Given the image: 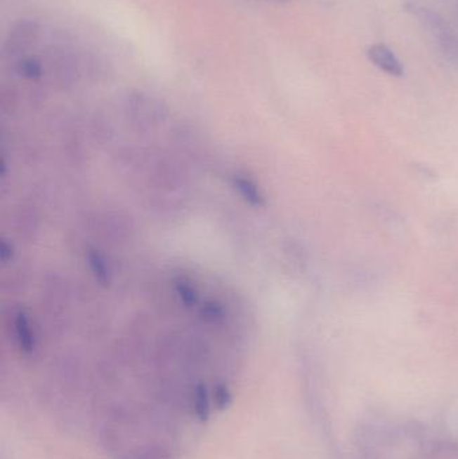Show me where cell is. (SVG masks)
I'll return each instance as SVG.
<instances>
[{
    "instance_id": "cell-1",
    "label": "cell",
    "mask_w": 458,
    "mask_h": 459,
    "mask_svg": "<svg viewBox=\"0 0 458 459\" xmlns=\"http://www.w3.org/2000/svg\"><path fill=\"white\" fill-rule=\"evenodd\" d=\"M45 70L62 86L74 85L82 74L88 60L67 46H53L47 50Z\"/></svg>"
},
{
    "instance_id": "cell-7",
    "label": "cell",
    "mask_w": 458,
    "mask_h": 459,
    "mask_svg": "<svg viewBox=\"0 0 458 459\" xmlns=\"http://www.w3.org/2000/svg\"><path fill=\"white\" fill-rule=\"evenodd\" d=\"M86 260H88L89 269L92 272L94 279L104 288L110 286V284H112V270L109 267V263L105 260V257L101 253H98V250L91 248L86 253Z\"/></svg>"
},
{
    "instance_id": "cell-6",
    "label": "cell",
    "mask_w": 458,
    "mask_h": 459,
    "mask_svg": "<svg viewBox=\"0 0 458 459\" xmlns=\"http://www.w3.org/2000/svg\"><path fill=\"white\" fill-rule=\"evenodd\" d=\"M191 403H192V411L195 418L199 422L204 423L209 420L211 415V407H213V399H211V390L206 387V384L199 382L192 390V397H191Z\"/></svg>"
},
{
    "instance_id": "cell-3",
    "label": "cell",
    "mask_w": 458,
    "mask_h": 459,
    "mask_svg": "<svg viewBox=\"0 0 458 459\" xmlns=\"http://www.w3.org/2000/svg\"><path fill=\"white\" fill-rule=\"evenodd\" d=\"M15 341L23 354L30 356L37 351V337L31 326L30 320L23 310H18L13 319Z\"/></svg>"
},
{
    "instance_id": "cell-10",
    "label": "cell",
    "mask_w": 458,
    "mask_h": 459,
    "mask_svg": "<svg viewBox=\"0 0 458 459\" xmlns=\"http://www.w3.org/2000/svg\"><path fill=\"white\" fill-rule=\"evenodd\" d=\"M211 399H213V406L218 410H226L233 403V394L230 391L229 385L225 382H219L214 385L211 390Z\"/></svg>"
},
{
    "instance_id": "cell-5",
    "label": "cell",
    "mask_w": 458,
    "mask_h": 459,
    "mask_svg": "<svg viewBox=\"0 0 458 459\" xmlns=\"http://www.w3.org/2000/svg\"><path fill=\"white\" fill-rule=\"evenodd\" d=\"M231 185L249 206H251L254 208L265 207L266 199H265L260 187L253 179L247 178L242 173H235L231 178Z\"/></svg>"
},
{
    "instance_id": "cell-9",
    "label": "cell",
    "mask_w": 458,
    "mask_h": 459,
    "mask_svg": "<svg viewBox=\"0 0 458 459\" xmlns=\"http://www.w3.org/2000/svg\"><path fill=\"white\" fill-rule=\"evenodd\" d=\"M175 291H176L181 302L185 307H194V306L198 305L199 291L195 289V286L190 281L181 278L175 284Z\"/></svg>"
},
{
    "instance_id": "cell-8",
    "label": "cell",
    "mask_w": 458,
    "mask_h": 459,
    "mask_svg": "<svg viewBox=\"0 0 458 459\" xmlns=\"http://www.w3.org/2000/svg\"><path fill=\"white\" fill-rule=\"evenodd\" d=\"M15 72L27 81H39L45 74V65L35 57L26 55L16 61Z\"/></svg>"
},
{
    "instance_id": "cell-4",
    "label": "cell",
    "mask_w": 458,
    "mask_h": 459,
    "mask_svg": "<svg viewBox=\"0 0 458 459\" xmlns=\"http://www.w3.org/2000/svg\"><path fill=\"white\" fill-rule=\"evenodd\" d=\"M369 61L391 76H403V66L397 55L386 45H372L367 50Z\"/></svg>"
},
{
    "instance_id": "cell-2",
    "label": "cell",
    "mask_w": 458,
    "mask_h": 459,
    "mask_svg": "<svg viewBox=\"0 0 458 459\" xmlns=\"http://www.w3.org/2000/svg\"><path fill=\"white\" fill-rule=\"evenodd\" d=\"M41 34L39 23L30 18L18 19L10 27L3 42V57L18 61L37 45Z\"/></svg>"
}]
</instances>
